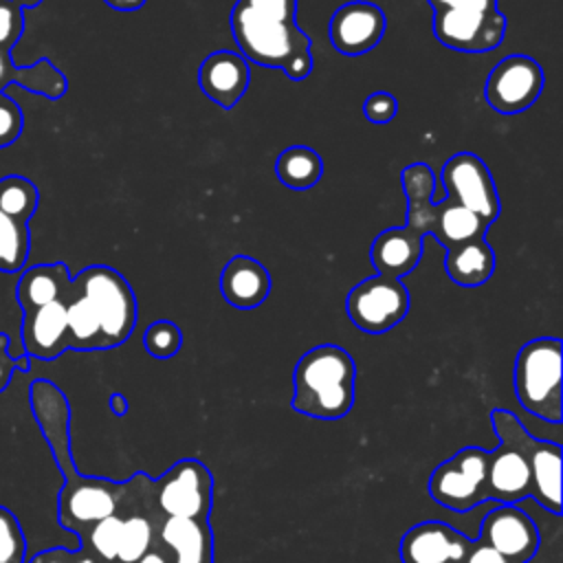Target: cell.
Here are the masks:
<instances>
[{
    "mask_svg": "<svg viewBox=\"0 0 563 563\" xmlns=\"http://www.w3.org/2000/svg\"><path fill=\"white\" fill-rule=\"evenodd\" d=\"M29 396L37 427L64 475V486L57 495V521L81 539L90 526L119 512L128 495V482L86 477L77 471L70 453V405L55 383L37 378Z\"/></svg>",
    "mask_w": 563,
    "mask_h": 563,
    "instance_id": "1",
    "label": "cell"
},
{
    "mask_svg": "<svg viewBox=\"0 0 563 563\" xmlns=\"http://www.w3.org/2000/svg\"><path fill=\"white\" fill-rule=\"evenodd\" d=\"M297 0H235L231 33L246 62L301 81L312 73L310 37L297 26Z\"/></svg>",
    "mask_w": 563,
    "mask_h": 563,
    "instance_id": "2",
    "label": "cell"
},
{
    "mask_svg": "<svg viewBox=\"0 0 563 563\" xmlns=\"http://www.w3.org/2000/svg\"><path fill=\"white\" fill-rule=\"evenodd\" d=\"M356 398V363L347 350L321 343L301 354L292 369V409L317 420H341Z\"/></svg>",
    "mask_w": 563,
    "mask_h": 563,
    "instance_id": "3",
    "label": "cell"
},
{
    "mask_svg": "<svg viewBox=\"0 0 563 563\" xmlns=\"http://www.w3.org/2000/svg\"><path fill=\"white\" fill-rule=\"evenodd\" d=\"M400 187L407 198V227L418 235H433L446 251L486 238L488 224L482 222L471 209L444 198L433 202L435 174L418 161L400 172Z\"/></svg>",
    "mask_w": 563,
    "mask_h": 563,
    "instance_id": "4",
    "label": "cell"
},
{
    "mask_svg": "<svg viewBox=\"0 0 563 563\" xmlns=\"http://www.w3.org/2000/svg\"><path fill=\"white\" fill-rule=\"evenodd\" d=\"M515 396L534 418L559 424L563 420L561 400V339L539 336L523 343L512 369Z\"/></svg>",
    "mask_w": 563,
    "mask_h": 563,
    "instance_id": "5",
    "label": "cell"
},
{
    "mask_svg": "<svg viewBox=\"0 0 563 563\" xmlns=\"http://www.w3.org/2000/svg\"><path fill=\"white\" fill-rule=\"evenodd\" d=\"M435 40L460 53H488L506 35V15L497 0H429Z\"/></svg>",
    "mask_w": 563,
    "mask_h": 563,
    "instance_id": "6",
    "label": "cell"
},
{
    "mask_svg": "<svg viewBox=\"0 0 563 563\" xmlns=\"http://www.w3.org/2000/svg\"><path fill=\"white\" fill-rule=\"evenodd\" d=\"M73 282L99 321L103 350L125 343L136 325V297L128 279L112 266L92 264Z\"/></svg>",
    "mask_w": 563,
    "mask_h": 563,
    "instance_id": "7",
    "label": "cell"
},
{
    "mask_svg": "<svg viewBox=\"0 0 563 563\" xmlns=\"http://www.w3.org/2000/svg\"><path fill=\"white\" fill-rule=\"evenodd\" d=\"M490 424L493 429L508 433L521 449L532 477L530 497L548 512L561 515V444L534 438L508 409H493Z\"/></svg>",
    "mask_w": 563,
    "mask_h": 563,
    "instance_id": "8",
    "label": "cell"
},
{
    "mask_svg": "<svg viewBox=\"0 0 563 563\" xmlns=\"http://www.w3.org/2000/svg\"><path fill=\"white\" fill-rule=\"evenodd\" d=\"M488 451L464 446L440 462L429 475V495L453 512H468L488 501L486 488Z\"/></svg>",
    "mask_w": 563,
    "mask_h": 563,
    "instance_id": "9",
    "label": "cell"
},
{
    "mask_svg": "<svg viewBox=\"0 0 563 563\" xmlns=\"http://www.w3.org/2000/svg\"><path fill=\"white\" fill-rule=\"evenodd\" d=\"M409 290L400 279L374 275L358 282L345 297L347 319L367 334L396 328L409 312Z\"/></svg>",
    "mask_w": 563,
    "mask_h": 563,
    "instance_id": "10",
    "label": "cell"
},
{
    "mask_svg": "<svg viewBox=\"0 0 563 563\" xmlns=\"http://www.w3.org/2000/svg\"><path fill=\"white\" fill-rule=\"evenodd\" d=\"M156 504L165 517L209 519L213 508V475L196 457H183L154 479Z\"/></svg>",
    "mask_w": 563,
    "mask_h": 563,
    "instance_id": "11",
    "label": "cell"
},
{
    "mask_svg": "<svg viewBox=\"0 0 563 563\" xmlns=\"http://www.w3.org/2000/svg\"><path fill=\"white\" fill-rule=\"evenodd\" d=\"M440 180L446 198L471 209L488 227L501 213V200L486 163L473 152H457L442 165Z\"/></svg>",
    "mask_w": 563,
    "mask_h": 563,
    "instance_id": "12",
    "label": "cell"
},
{
    "mask_svg": "<svg viewBox=\"0 0 563 563\" xmlns=\"http://www.w3.org/2000/svg\"><path fill=\"white\" fill-rule=\"evenodd\" d=\"M543 90V70L530 55L501 57L486 77L484 99L499 114L528 110Z\"/></svg>",
    "mask_w": 563,
    "mask_h": 563,
    "instance_id": "13",
    "label": "cell"
},
{
    "mask_svg": "<svg viewBox=\"0 0 563 563\" xmlns=\"http://www.w3.org/2000/svg\"><path fill=\"white\" fill-rule=\"evenodd\" d=\"M477 541L512 563H530L541 545L534 519L517 504H495L479 523Z\"/></svg>",
    "mask_w": 563,
    "mask_h": 563,
    "instance_id": "14",
    "label": "cell"
},
{
    "mask_svg": "<svg viewBox=\"0 0 563 563\" xmlns=\"http://www.w3.org/2000/svg\"><path fill=\"white\" fill-rule=\"evenodd\" d=\"M385 26L387 18L378 4L352 0L332 13L328 22V37L334 51L354 57L376 48L385 35Z\"/></svg>",
    "mask_w": 563,
    "mask_h": 563,
    "instance_id": "15",
    "label": "cell"
},
{
    "mask_svg": "<svg viewBox=\"0 0 563 563\" xmlns=\"http://www.w3.org/2000/svg\"><path fill=\"white\" fill-rule=\"evenodd\" d=\"M473 539L453 526L429 519L411 526L398 543L400 563H464Z\"/></svg>",
    "mask_w": 563,
    "mask_h": 563,
    "instance_id": "16",
    "label": "cell"
},
{
    "mask_svg": "<svg viewBox=\"0 0 563 563\" xmlns=\"http://www.w3.org/2000/svg\"><path fill=\"white\" fill-rule=\"evenodd\" d=\"M499 444L497 449L488 451L486 462V488H488V501L493 504H519L532 493V477L528 462L517 446V442L504 433L497 431Z\"/></svg>",
    "mask_w": 563,
    "mask_h": 563,
    "instance_id": "17",
    "label": "cell"
},
{
    "mask_svg": "<svg viewBox=\"0 0 563 563\" xmlns=\"http://www.w3.org/2000/svg\"><path fill=\"white\" fill-rule=\"evenodd\" d=\"M20 336L24 354L40 361H53L66 350H70L66 303L53 301L40 308L22 312Z\"/></svg>",
    "mask_w": 563,
    "mask_h": 563,
    "instance_id": "18",
    "label": "cell"
},
{
    "mask_svg": "<svg viewBox=\"0 0 563 563\" xmlns=\"http://www.w3.org/2000/svg\"><path fill=\"white\" fill-rule=\"evenodd\" d=\"M251 81L249 62L235 51H213L198 70V86L207 99L224 110H231L246 92Z\"/></svg>",
    "mask_w": 563,
    "mask_h": 563,
    "instance_id": "19",
    "label": "cell"
},
{
    "mask_svg": "<svg viewBox=\"0 0 563 563\" xmlns=\"http://www.w3.org/2000/svg\"><path fill=\"white\" fill-rule=\"evenodd\" d=\"M220 292L229 306L253 310L271 295V273L251 255H233L222 268Z\"/></svg>",
    "mask_w": 563,
    "mask_h": 563,
    "instance_id": "20",
    "label": "cell"
},
{
    "mask_svg": "<svg viewBox=\"0 0 563 563\" xmlns=\"http://www.w3.org/2000/svg\"><path fill=\"white\" fill-rule=\"evenodd\" d=\"M424 251V238L405 227H391L380 231L369 249V260L378 275L400 279L409 275Z\"/></svg>",
    "mask_w": 563,
    "mask_h": 563,
    "instance_id": "21",
    "label": "cell"
},
{
    "mask_svg": "<svg viewBox=\"0 0 563 563\" xmlns=\"http://www.w3.org/2000/svg\"><path fill=\"white\" fill-rule=\"evenodd\" d=\"M158 541L174 554V563H213V532L209 519L165 517Z\"/></svg>",
    "mask_w": 563,
    "mask_h": 563,
    "instance_id": "22",
    "label": "cell"
},
{
    "mask_svg": "<svg viewBox=\"0 0 563 563\" xmlns=\"http://www.w3.org/2000/svg\"><path fill=\"white\" fill-rule=\"evenodd\" d=\"M73 295V277L64 262L29 266L15 286V299L24 310L40 308L53 301H68Z\"/></svg>",
    "mask_w": 563,
    "mask_h": 563,
    "instance_id": "23",
    "label": "cell"
},
{
    "mask_svg": "<svg viewBox=\"0 0 563 563\" xmlns=\"http://www.w3.org/2000/svg\"><path fill=\"white\" fill-rule=\"evenodd\" d=\"M7 86H20L51 101H57L66 95L68 79L59 68L51 64L48 57L37 59L33 66L18 68L13 64L11 51L0 48V90H4Z\"/></svg>",
    "mask_w": 563,
    "mask_h": 563,
    "instance_id": "24",
    "label": "cell"
},
{
    "mask_svg": "<svg viewBox=\"0 0 563 563\" xmlns=\"http://www.w3.org/2000/svg\"><path fill=\"white\" fill-rule=\"evenodd\" d=\"M444 268L449 279L457 286H464V288L482 286L495 273V249L486 242V238L460 244L446 251Z\"/></svg>",
    "mask_w": 563,
    "mask_h": 563,
    "instance_id": "25",
    "label": "cell"
},
{
    "mask_svg": "<svg viewBox=\"0 0 563 563\" xmlns=\"http://www.w3.org/2000/svg\"><path fill=\"white\" fill-rule=\"evenodd\" d=\"M275 176L288 189L306 191L321 180L323 161L308 145H290L275 158Z\"/></svg>",
    "mask_w": 563,
    "mask_h": 563,
    "instance_id": "26",
    "label": "cell"
},
{
    "mask_svg": "<svg viewBox=\"0 0 563 563\" xmlns=\"http://www.w3.org/2000/svg\"><path fill=\"white\" fill-rule=\"evenodd\" d=\"M66 323L70 350H103L99 321L88 303V299L77 290L73 282V295L66 301Z\"/></svg>",
    "mask_w": 563,
    "mask_h": 563,
    "instance_id": "27",
    "label": "cell"
},
{
    "mask_svg": "<svg viewBox=\"0 0 563 563\" xmlns=\"http://www.w3.org/2000/svg\"><path fill=\"white\" fill-rule=\"evenodd\" d=\"M31 251L29 222H20L0 211V273H18L24 268Z\"/></svg>",
    "mask_w": 563,
    "mask_h": 563,
    "instance_id": "28",
    "label": "cell"
},
{
    "mask_svg": "<svg viewBox=\"0 0 563 563\" xmlns=\"http://www.w3.org/2000/svg\"><path fill=\"white\" fill-rule=\"evenodd\" d=\"M40 191L26 176L11 174L0 178V211L20 220L29 222L37 209Z\"/></svg>",
    "mask_w": 563,
    "mask_h": 563,
    "instance_id": "29",
    "label": "cell"
},
{
    "mask_svg": "<svg viewBox=\"0 0 563 563\" xmlns=\"http://www.w3.org/2000/svg\"><path fill=\"white\" fill-rule=\"evenodd\" d=\"M121 526H123V517L119 512L97 521L79 539V548L90 550L103 563H114L119 552V541H121Z\"/></svg>",
    "mask_w": 563,
    "mask_h": 563,
    "instance_id": "30",
    "label": "cell"
},
{
    "mask_svg": "<svg viewBox=\"0 0 563 563\" xmlns=\"http://www.w3.org/2000/svg\"><path fill=\"white\" fill-rule=\"evenodd\" d=\"M143 347L154 358H172L183 347V332L174 321H152L143 332Z\"/></svg>",
    "mask_w": 563,
    "mask_h": 563,
    "instance_id": "31",
    "label": "cell"
},
{
    "mask_svg": "<svg viewBox=\"0 0 563 563\" xmlns=\"http://www.w3.org/2000/svg\"><path fill=\"white\" fill-rule=\"evenodd\" d=\"M26 539L18 517L0 506V563H24Z\"/></svg>",
    "mask_w": 563,
    "mask_h": 563,
    "instance_id": "32",
    "label": "cell"
},
{
    "mask_svg": "<svg viewBox=\"0 0 563 563\" xmlns=\"http://www.w3.org/2000/svg\"><path fill=\"white\" fill-rule=\"evenodd\" d=\"M24 31V9L13 0H0V48L13 51Z\"/></svg>",
    "mask_w": 563,
    "mask_h": 563,
    "instance_id": "33",
    "label": "cell"
},
{
    "mask_svg": "<svg viewBox=\"0 0 563 563\" xmlns=\"http://www.w3.org/2000/svg\"><path fill=\"white\" fill-rule=\"evenodd\" d=\"M22 128H24L22 108L18 106V101L7 97L4 90H0V147L15 143L18 136L22 134Z\"/></svg>",
    "mask_w": 563,
    "mask_h": 563,
    "instance_id": "34",
    "label": "cell"
},
{
    "mask_svg": "<svg viewBox=\"0 0 563 563\" xmlns=\"http://www.w3.org/2000/svg\"><path fill=\"white\" fill-rule=\"evenodd\" d=\"M398 112V101L391 92L387 90H378V92H372L365 101H363V114L369 123H376V125H383V123H389Z\"/></svg>",
    "mask_w": 563,
    "mask_h": 563,
    "instance_id": "35",
    "label": "cell"
},
{
    "mask_svg": "<svg viewBox=\"0 0 563 563\" xmlns=\"http://www.w3.org/2000/svg\"><path fill=\"white\" fill-rule=\"evenodd\" d=\"M9 336L0 332V391H4L15 372V356L9 352Z\"/></svg>",
    "mask_w": 563,
    "mask_h": 563,
    "instance_id": "36",
    "label": "cell"
},
{
    "mask_svg": "<svg viewBox=\"0 0 563 563\" xmlns=\"http://www.w3.org/2000/svg\"><path fill=\"white\" fill-rule=\"evenodd\" d=\"M464 563H512V561H508L506 556H501V554L495 552L493 548L484 545L482 541L473 539V548H471V552L466 554Z\"/></svg>",
    "mask_w": 563,
    "mask_h": 563,
    "instance_id": "37",
    "label": "cell"
},
{
    "mask_svg": "<svg viewBox=\"0 0 563 563\" xmlns=\"http://www.w3.org/2000/svg\"><path fill=\"white\" fill-rule=\"evenodd\" d=\"M68 554H70V550H66V548H51V550H42L35 556H31L29 563H68Z\"/></svg>",
    "mask_w": 563,
    "mask_h": 563,
    "instance_id": "38",
    "label": "cell"
},
{
    "mask_svg": "<svg viewBox=\"0 0 563 563\" xmlns=\"http://www.w3.org/2000/svg\"><path fill=\"white\" fill-rule=\"evenodd\" d=\"M136 563H174V554L161 541H156L154 548L147 554H143Z\"/></svg>",
    "mask_w": 563,
    "mask_h": 563,
    "instance_id": "39",
    "label": "cell"
},
{
    "mask_svg": "<svg viewBox=\"0 0 563 563\" xmlns=\"http://www.w3.org/2000/svg\"><path fill=\"white\" fill-rule=\"evenodd\" d=\"M68 563H103L101 559H97L90 550L86 548H77V550H70L68 554Z\"/></svg>",
    "mask_w": 563,
    "mask_h": 563,
    "instance_id": "40",
    "label": "cell"
},
{
    "mask_svg": "<svg viewBox=\"0 0 563 563\" xmlns=\"http://www.w3.org/2000/svg\"><path fill=\"white\" fill-rule=\"evenodd\" d=\"M114 11H139L147 0H103Z\"/></svg>",
    "mask_w": 563,
    "mask_h": 563,
    "instance_id": "41",
    "label": "cell"
},
{
    "mask_svg": "<svg viewBox=\"0 0 563 563\" xmlns=\"http://www.w3.org/2000/svg\"><path fill=\"white\" fill-rule=\"evenodd\" d=\"M110 409H112L117 416H123V413L128 411V398H125L123 394L114 391V394L110 396Z\"/></svg>",
    "mask_w": 563,
    "mask_h": 563,
    "instance_id": "42",
    "label": "cell"
},
{
    "mask_svg": "<svg viewBox=\"0 0 563 563\" xmlns=\"http://www.w3.org/2000/svg\"><path fill=\"white\" fill-rule=\"evenodd\" d=\"M15 369H20V372H29V369H31V356H26V354L15 356Z\"/></svg>",
    "mask_w": 563,
    "mask_h": 563,
    "instance_id": "43",
    "label": "cell"
},
{
    "mask_svg": "<svg viewBox=\"0 0 563 563\" xmlns=\"http://www.w3.org/2000/svg\"><path fill=\"white\" fill-rule=\"evenodd\" d=\"M15 4H20L22 9H33V7H37L42 0H13Z\"/></svg>",
    "mask_w": 563,
    "mask_h": 563,
    "instance_id": "44",
    "label": "cell"
}]
</instances>
